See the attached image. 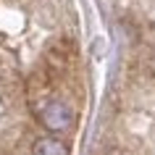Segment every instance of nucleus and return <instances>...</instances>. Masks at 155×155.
I'll return each instance as SVG.
<instances>
[{
    "mask_svg": "<svg viewBox=\"0 0 155 155\" xmlns=\"http://www.w3.org/2000/svg\"><path fill=\"white\" fill-rule=\"evenodd\" d=\"M37 110V118H40V124L45 126L48 131H53V134H66V131L74 129V110L68 108V103H63V100H40V105L34 108Z\"/></svg>",
    "mask_w": 155,
    "mask_h": 155,
    "instance_id": "f257e3e1",
    "label": "nucleus"
},
{
    "mask_svg": "<svg viewBox=\"0 0 155 155\" xmlns=\"http://www.w3.org/2000/svg\"><path fill=\"white\" fill-rule=\"evenodd\" d=\"M32 155H68V145L61 137H40L32 145Z\"/></svg>",
    "mask_w": 155,
    "mask_h": 155,
    "instance_id": "f03ea898",
    "label": "nucleus"
},
{
    "mask_svg": "<svg viewBox=\"0 0 155 155\" xmlns=\"http://www.w3.org/2000/svg\"><path fill=\"white\" fill-rule=\"evenodd\" d=\"M134 76H137L139 82H155V53L145 50L134 61Z\"/></svg>",
    "mask_w": 155,
    "mask_h": 155,
    "instance_id": "7ed1b4c3",
    "label": "nucleus"
}]
</instances>
